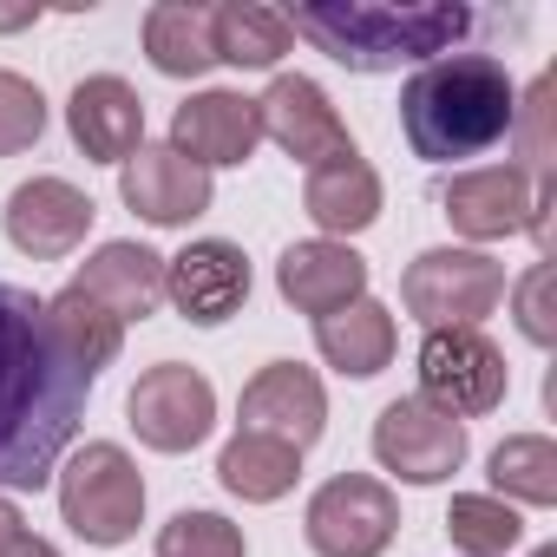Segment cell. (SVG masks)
<instances>
[{"instance_id":"cell-5","label":"cell","mask_w":557,"mask_h":557,"mask_svg":"<svg viewBox=\"0 0 557 557\" xmlns=\"http://www.w3.org/2000/svg\"><path fill=\"white\" fill-rule=\"evenodd\" d=\"M60 518L86 544H125L145 518V479H138L132 453L112 440L79 446L73 466L60 472Z\"/></svg>"},{"instance_id":"cell-22","label":"cell","mask_w":557,"mask_h":557,"mask_svg":"<svg viewBox=\"0 0 557 557\" xmlns=\"http://www.w3.org/2000/svg\"><path fill=\"white\" fill-rule=\"evenodd\" d=\"M289 14H275V8H256V0H230V8H210V47L223 66H275L289 53Z\"/></svg>"},{"instance_id":"cell-24","label":"cell","mask_w":557,"mask_h":557,"mask_svg":"<svg viewBox=\"0 0 557 557\" xmlns=\"http://www.w3.org/2000/svg\"><path fill=\"white\" fill-rule=\"evenodd\" d=\"M302 472V453L283 446V440H262V433H236L223 453H216V479L243 498V505H275Z\"/></svg>"},{"instance_id":"cell-13","label":"cell","mask_w":557,"mask_h":557,"mask_svg":"<svg viewBox=\"0 0 557 557\" xmlns=\"http://www.w3.org/2000/svg\"><path fill=\"white\" fill-rule=\"evenodd\" d=\"M329 426V394L302 361H269L249 387H243V433L283 440L296 453H309Z\"/></svg>"},{"instance_id":"cell-23","label":"cell","mask_w":557,"mask_h":557,"mask_svg":"<svg viewBox=\"0 0 557 557\" xmlns=\"http://www.w3.org/2000/svg\"><path fill=\"white\" fill-rule=\"evenodd\" d=\"M145 53L164 79H197L216 66L210 47V8H190V0H164V8L145 14Z\"/></svg>"},{"instance_id":"cell-17","label":"cell","mask_w":557,"mask_h":557,"mask_svg":"<svg viewBox=\"0 0 557 557\" xmlns=\"http://www.w3.org/2000/svg\"><path fill=\"white\" fill-rule=\"evenodd\" d=\"M66 125H73V145H79L92 164H125V158L145 145V99H138L125 79L92 73V79L73 86Z\"/></svg>"},{"instance_id":"cell-1","label":"cell","mask_w":557,"mask_h":557,"mask_svg":"<svg viewBox=\"0 0 557 557\" xmlns=\"http://www.w3.org/2000/svg\"><path fill=\"white\" fill-rule=\"evenodd\" d=\"M92 400V374L53 342L47 302L0 283V492H40Z\"/></svg>"},{"instance_id":"cell-25","label":"cell","mask_w":557,"mask_h":557,"mask_svg":"<svg viewBox=\"0 0 557 557\" xmlns=\"http://www.w3.org/2000/svg\"><path fill=\"white\" fill-rule=\"evenodd\" d=\"M47 329H53V342L99 381V368H112L119 361V348H125V322L112 315V309H99L86 289H60L53 302H47Z\"/></svg>"},{"instance_id":"cell-7","label":"cell","mask_w":557,"mask_h":557,"mask_svg":"<svg viewBox=\"0 0 557 557\" xmlns=\"http://www.w3.org/2000/svg\"><path fill=\"white\" fill-rule=\"evenodd\" d=\"M505 387H511L505 355L479 329H433L420 342V400L426 407L472 420V413H492L505 400Z\"/></svg>"},{"instance_id":"cell-14","label":"cell","mask_w":557,"mask_h":557,"mask_svg":"<svg viewBox=\"0 0 557 557\" xmlns=\"http://www.w3.org/2000/svg\"><path fill=\"white\" fill-rule=\"evenodd\" d=\"M92 216H99L92 197H86L79 184H66V177H34V184H21V190L8 197V236H14V249H27L34 262L73 256V249L86 243Z\"/></svg>"},{"instance_id":"cell-3","label":"cell","mask_w":557,"mask_h":557,"mask_svg":"<svg viewBox=\"0 0 557 557\" xmlns=\"http://www.w3.org/2000/svg\"><path fill=\"white\" fill-rule=\"evenodd\" d=\"M289 34L315 40L348 73H394L413 60H426V66L446 60L472 34V8H453V0H426V8H361V0H342V8L289 14Z\"/></svg>"},{"instance_id":"cell-19","label":"cell","mask_w":557,"mask_h":557,"mask_svg":"<svg viewBox=\"0 0 557 557\" xmlns=\"http://www.w3.org/2000/svg\"><path fill=\"white\" fill-rule=\"evenodd\" d=\"M99 309H112L119 322H145L164 302V256L145 243H99L79 269V283Z\"/></svg>"},{"instance_id":"cell-29","label":"cell","mask_w":557,"mask_h":557,"mask_svg":"<svg viewBox=\"0 0 557 557\" xmlns=\"http://www.w3.org/2000/svg\"><path fill=\"white\" fill-rule=\"evenodd\" d=\"M158 557H243V531L223 511H177L158 531Z\"/></svg>"},{"instance_id":"cell-2","label":"cell","mask_w":557,"mask_h":557,"mask_svg":"<svg viewBox=\"0 0 557 557\" xmlns=\"http://www.w3.org/2000/svg\"><path fill=\"white\" fill-rule=\"evenodd\" d=\"M511 119H518V86L492 53H446V60L420 66L400 92L407 145L426 164L492 151L498 138H511Z\"/></svg>"},{"instance_id":"cell-20","label":"cell","mask_w":557,"mask_h":557,"mask_svg":"<svg viewBox=\"0 0 557 557\" xmlns=\"http://www.w3.org/2000/svg\"><path fill=\"white\" fill-rule=\"evenodd\" d=\"M302 203L329 230V243H342V236H355V230H368L381 216V177H374V164L361 151H348V158H329V164L309 171Z\"/></svg>"},{"instance_id":"cell-6","label":"cell","mask_w":557,"mask_h":557,"mask_svg":"<svg viewBox=\"0 0 557 557\" xmlns=\"http://www.w3.org/2000/svg\"><path fill=\"white\" fill-rule=\"evenodd\" d=\"M453 230H466L472 243H498V236H518L531 230L537 243H550V203L557 190H531V177L518 164H485V171H459L446 190H440Z\"/></svg>"},{"instance_id":"cell-28","label":"cell","mask_w":557,"mask_h":557,"mask_svg":"<svg viewBox=\"0 0 557 557\" xmlns=\"http://www.w3.org/2000/svg\"><path fill=\"white\" fill-rule=\"evenodd\" d=\"M550 92H557V79L550 73H537L531 79V92H524V106H518V119H511V132H518V151H524V177H531V190H557L550 184Z\"/></svg>"},{"instance_id":"cell-11","label":"cell","mask_w":557,"mask_h":557,"mask_svg":"<svg viewBox=\"0 0 557 557\" xmlns=\"http://www.w3.org/2000/svg\"><path fill=\"white\" fill-rule=\"evenodd\" d=\"M216 420V394L197 368L184 361H158L138 387H132V426L151 453H190Z\"/></svg>"},{"instance_id":"cell-16","label":"cell","mask_w":557,"mask_h":557,"mask_svg":"<svg viewBox=\"0 0 557 557\" xmlns=\"http://www.w3.org/2000/svg\"><path fill=\"white\" fill-rule=\"evenodd\" d=\"M256 145H262V112L243 92H197L171 119V151H184L197 171L243 164Z\"/></svg>"},{"instance_id":"cell-33","label":"cell","mask_w":557,"mask_h":557,"mask_svg":"<svg viewBox=\"0 0 557 557\" xmlns=\"http://www.w3.org/2000/svg\"><path fill=\"white\" fill-rule=\"evenodd\" d=\"M40 8H0V34H14V27H34Z\"/></svg>"},{"instance_id":"cell-27","label":"cell","mask_w":557,"mask_h":557,"mask_svg":"<svg viewBox=\"0 0 557 557\" xmlns=\"http://www.w3.org/2000/svg\"><path fill=\"white\" fill-rule=\"evenodd\" d=\"M446 531L459 550L472 557H505L518 537H524V518L505 505V498H485V492H459L453 511H446Z\"/></svg>"},{"instance_id":"cell-8","label":"cell","mask_w":557,"mask_h":557,"mask_svg":"<svg viewBox=\"0 0 557 557\" xmlns=\"http://www.w3.org/2000/svg\"><path fill=\"white\" fill-rule=\"evenodd\" d=\"M309 544L315 557H381L400 531V505L381 479L368 472H342L309 498Z\"/></svg>"},{"instance_id":"cell-10","label":"cell","mask_w":557,"mask_h":557,"mask_svg":"<svg viewBox=\"0 0 557 557\" xmlns=\"http://www.w3.org/2000/svg\"><path fill=\"white\" fill-rule=\"evenodd\" d=\"M164 302L190 322V329H216L249 302V256L223 236L190 243L184 256L164 262Z\"/></svg>"},{"instance_id":"cell-4","label":"cell","mask_w":557,"mask_h":557,"mask_svg":"<svg viewBox=\"0 0 557 557\" xmlns=\"http://www.w3.org/2000/svg\"><path fill=\"white\" fill-rule=\"evenodd\" d=\"M400 302L426 335L433 329H479L505 302V262H492L485 249H426L400 275Z\"/></svg>"},{"instance_id":"cell-30","label":"cell","mask_w":557,"mask_h":557,"mask_svg":"<svg viewBox=\"0 0 557 557\" xmlns=\"http://www.w3.org/2000/svg\"><path fill=\"white\" fill-rule=\"evenodd\" d=\"M40 132H47V99H40V86L21 79V73H0V158L40 145Z\"/></svg>"},{"instance_id":"cell-31","label":"cell","mask_w":557,"mask_h":557,"mask_svg":"<svg viewBox=\"0 0 557 557\" xmlns=\"http://www.w3.org/2000/svg\"><path fill=\"white\" fill-rule=\"evenodd\" d=\"M550 283H557V275H550V262H537V269L524 275V283H518V329H524L537 348L557 335V322H550Z\"/></svg>"},{"instance_id":"cell-15","label":"cell","mask_w":557,"mask_h":557,"mask_svg":"<svg viewBox=\"0 0 557 557\" xmlns=\"http://www.w3.org/2000/svg\"><path fill=\"white\" fill-rule=\"evenodd\" d=\"M119 190H125V203L145 216V223H158V230H177V223H190V216H203L210 210V171H197L184 151H171V145H138L132 158H125V171H119Z\"/></svg>"},{"instance_id":"cell-26","label":"cell","mask_w":557,"mask_h":557,"mask_svg":"<svg viewBox=\"0 0 557 557\" xmlns=\"http://www.w3.org/2000/svg\"><path fill=\"white\" fill-rule=\"evenodd\" d=\"M492 485L518 505H557V446L544 433H518L492 453Z\"/></svg>"},{"instance_id":"cell-9","label":"cell","mask_w":557,"mask_h":557,"mask_svg":"<svg viewBox=\"0 0 557 557\" xmlns=\"http://www.w3.org/2000/svg\"><path fill=\"white\" fill-rule=\"evenodd\" d=\"M374 459L407 485H440L466 466V426L453 413L426 407L420 394L387 400L381 420H374Z\"/></svg>"},{"instance_id":"cell-32","label":"cell","mask_w":557,"mask_h":557,"mask_svg":"<svg viewBox=\"0 0 557 557\" xmlns=\"http://www.w3.org/2000/svg\"><path fill=\"white\" fill-rule=\"evenodd\" d=\"M0 557H60V550H53L47 537H34V531H21V537H14L8 550H0Z\"/></svg>"},{"instance_id":"cell-18","label":"cell","mask_w":557,"mask_h":557,"mask_svg":"<svg viewBox=\"0 0 557 557\" xmlns=\"http://www.w3.org/2000/svg\"><path fill=\"white\" fill-rule=\"evenodd\" d=\"M275 289H283L302 315H335V309H348L355 296H368V262L348 249V243H329V236H315V243H289L283 249V262H275Z\"/></svg>"},{"instance_id":"cell-34","label":"cell","mask_w":557,"mask_h":557,"mask_svg":"<svg viewBox=\"0 0 557 557\" xmlns=\"http://www.w3.org/2000/svg\"><path fill=\"white\" fill-rule=\"evenodd\" d=\"M14 537H21V511H14V505H8V498H0V550H8V544H14Z\"/></svg>"},{"instance_id":"cell-21","label":"cell","mask_w":557,"mask_h":557,"mask_svg":"<svg viewBox=\"0 0 557 557\" xmlns=\"http://www.w3.org/2000/svg\"><path fill=\"white\" fill-rule=\"evenodd\" d=\"M315 348L342 374H381L394 361V315L374 296H355L348 309H335V315L315 322Z\"/></svg>"},{"instance_id":"cell-12","label":"cell","mask_w":557,"mask_h":557,"mask_svg":"<svg viewBox=\"0 0 557 557\" xmlns=\"http://www.w3.org/2000/svg\"><path fill=\"white\" fill-rule=\"evenodd\" d=\"M256 112H262V138H275V145H283L296 164H309V171L355 151L342 112H335L329 92H322L315 79H302V73H283V79L256 99Z\"/></svg>"}]
</instances>
